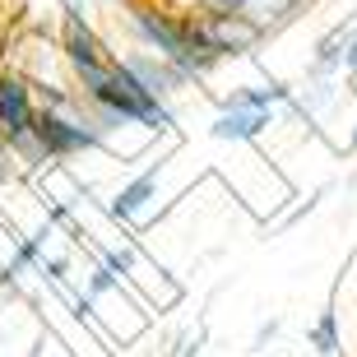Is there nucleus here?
I'll return each mask as SVG.
<instances>
[{"mask_svg":"<svg viewBox=\"0 0 357 357\" xmlns=\"http://www.w3.org/2000/svg\"><path fill=\"white\" fill-rule=\"evenodd\" d=\"M121 19H126V38H130L135 52L172 61L190 84H204L213 70L223 66V61L213 52H204V42L195 38L190 14L167 5V0H126Z\"/></svg>","mask_w":357,"mask_h":357,"instance_id":"1","label":"nucleus"},{"mask_svg":"<svg viewBox=\"0 0 357 357\" xmlns=\"http://www.w3.org/2000/svg\"><path fill=\"white\" fill-rule=\"evenodd\" d=\"M190 24H195V38L204 42V52H213L218 61H237V56H251L260 42L269 38L260 24H251L246 14L237 10H209V5H190Z\"/></svg>","mask_w":357,"mask_h":357,"instance_id":"2","label":"nucleus"},{"mask_svg":"<svg viewBox=\"0 0 357 357\" xmlns=\"http://www.w3.org/2000/svg\"><path fill=\"white\" fill-rule=\"evenodd\" d=\"M162 167H167V162L153 158L144 172H135L112 199H102V213L112 218V223H121V227H135V223L149 213V204L158 199V176H162Z\"/></svg>","mask_w":357,"mask_h":357,"instance_id":"3","label":"nucleus"},{"mask_svg":"<svg viewBox=\"0 0 357 357\" xmlns=\"http://www.w3.org/2000/svg\"><path fill=\"white\" fill-rule=\"evenodd\" d=\"M121 66L130 70L135 79H139L149 93H153V98H162L167 107H172V98H176V93L195 89V84L185 79L181 70L172 66V61H162V56H149V52H135V47H130V52H121Z\"/></svg>","mask_w":357,"mask_h":357,"instance_id":"4","label":"nucleus"},{"mask_svg":"<svg viewBox=\"0 0 357 357\" xmlns=\"http://www.w3.org/2000/svg\"><path fill=\"white\" fill-rule=\"evenodd\" d=\"M274 126V112H241V107H218L209 135L218 144H255Z\"/></svg>","mask_w":357,"mask_h":357,"instance_id":"5","label":"nucleus"},{"mask_svg":"<svg viewBox=\"0 0 357 357\" xmlns=\"http://www.w3.org/2000/svg\"><path fill=\"white\" fill-rule=\"evenodd\" d=\"M306 344L316 348V357H334L344 348V339H339V316H334V311H320L316 325L306 330Z\"/></svg>","mask_w":357,"mask_h":357,"instance_id":"6","label":"nucleus"},{"mask_svg":"<svg viewBox=\"0 0 357 357\" xmlns=\"http://www.w3.org/2000/svg\"><path fill=\"white\" fill-rule=\"evenodd\" d=\"M24 176V167H19V158H14V149H10V139L0 135V185H14Z\"/></svg>","mask_w":357,"mask_h":357,"instance_id":"7","label":"nucleus"},{"mask_svg":"<svg viewBox=\"0 0 357 357\" xmlns=\"http://www.w3.org/2000/svg\"><path fill=\"white\" fill-rule=\"evenodd\" d=\"M344 79H348V89H357V33H353V42H348V52H344Z\"/></svg>","mask_w":357,"mask_h":357,"instance_id":"8","label":"nucleus"},{"mask_svg":"<svg viewBox=\"0 0 357 357\" xmlns=\"http://www.w3.org/2000/svg\"><path fill=\"white\" fill-rule=\"evenodd\" d=\"M176 348H181V353H176V357H199V330L181 334V344H176Z\"/></svg>","mask_w":357,"mask_h":357,"instance_id":"9","label":"nucleus"},{"mask_svg":"<svg viewBox=\"0 0 357 357\" xmlns=\"http://www.w3.org/2000/svg\"><path fill=\"white\" fill-rule=\"evenodd\" d=\"M278 334V320H265V325H260V330H255V344H269V339H274Z\"/></svg>","mask_w":357,"mask_h":357,"instance_id":"10","label":"nucleus"},{"mask_svg":"<svg viewBox=\"0 0 357 357\" xmlns=\"http://www.w3.org/2000/svg\"><path fill=\"white\" fill-rule=\"evenodd\" d=\"M348 144H353V149H357V126H353V135H348Z\"/></svg>","mask_w":357,"mask_h":357,"instance_id":"11","label":"nucleus"}]
</instances>
